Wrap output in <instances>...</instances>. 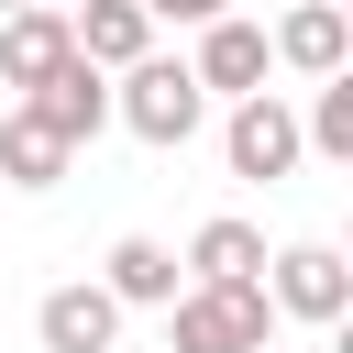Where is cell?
<instances>
[{"mask_svg":"<svg viewBox=\"0 0 353 353\" xmlns=\"http://www.w3.org/2000/svg\"><path fill=\"white\" fill-rule=\"evenodd\" d=\"M132 11H143V22H221L232 0H132Z\"/></svg>","mask_w":353,"mask_h":353,"instance_id":"15","label":"cell"},{"mask_svg":"<svg viewBox=\"0 0 353 353\" xmlns=\"http://www.w3.org/2000/svg\"><path fill=\"white\" fill-rule=\"evenodd\" d=\"M66 44H77V66L121 77V66H143V55H154V22H143L132 0H77V11H66Z\"/></svg>","mask_w":353,"mask_h":353,"instance_id":"7","label":"cell"},{"mask_svg":"<svg viewBox=\"0 0 353 353\" xmlns=\"http://www.w3.org/2000/svg\"><path fill=\"white\" fill-rule=\"evenodd\" d=\"M66 165H77V154H66L33 110H11V121H0V188H55Z\"/></svg>","mask_w":353,"mask_h":353,"instance_id":"13","label":"cell"},{"mask_svg":"<svg viewBox=\"0 0 353 353\" xmlns=\"http://www.w3.org/2000/svg\"><path fill=\"white\" fill-rule=\"evenodd\" d=\"M33 331H44V353H110V342H121V309H110L99 276H77V287H44Z\"/></svg>","mask_w":353,"mask_h":353,"instance_id":"8","label":"cell"},{"mask_svg":"<svg viewBox=\"0 0 353 353\" xmlns=\"http://www.w3.org/2000/svg\"><path fill=\"white\" fill-rule=\"evenodd\" d=\"M309 143H298V110L276 99V88H254V99H232V121H221V165L232 176H254V188H276L287 165H298Z\"/></svg>","mask_w":353,"mask_h":353,"instance_id":"3","label":"cell"},{"mask_svg":"<svg viewBox=\"0 0 353 353\" xmlns=\"http://www.w3.org/2000/svg\"><path fill=\"white\" fill-rule=\"evenodd\" d=\"M265 66H276V55H265V33H254V22H232V11H221V22H199V55H188V77H199V88L254 99V88H265Z\"/></svg>","mask_w":353,"mask_h":353,"instance_id":"9","label":"cell"},{"mask_svg":"<svg viewBox=\"0 0 353 353\" xmlns=\"http://www.w3.org/2000/svg\"><path fill=\"white\" fill-rule=\"evenodd\" d=\"M110 121H121V132H143V143H188V132L210 121V88L188 77V55H143V66H121Z\"/></svg>","mask_w":353,"mask_h":353,"instance_id":"2","label":"cell"},{"mask_svg":"<svg viewBox=\"0 0 353 353\" xmlns=\"http://www.w3.org/2000/svg\"><path fill=\"white\" fill-rule=\"evenodd\" d=\"M265 342H276L265 276H243V287H176L165 298V353H265Z\"/></svg>","mask_w":353,"mask_h":353,"instance_id":"1","label":"cell"},{"mask_svg":"<svg viewBox=\"0 0 353 353\" xmlns=\"http://www.w3.org/2000/svg\"><path fill=\"white\" fill-rule=\"evenodd\" d=\"M11 11H33V0H0V22H11Z\"/></svg>","mask_w":353,"mask_h":353,"instance_id":"16","label":"cell"},{"mask_svg":"<svg viewBox=\"0 0 353 353\" xmlns=\"http://www.w3.org/2000/svg\"><path fill=\"white\" fill-rule=\"evenodd\" d=\"M265 265H276V276H265L276 320H320V331H331V320L353 309V265H342L331 243H287V254H265Z\"/></svg>","mask_w":353,"mask_h":353,"instance_id":"4","label":"cell"},{"mask_svg":"<svg viewBox=\"0 0 353 353\" xmlns=\"http://www.w3.org/2000/svg\"><path fill=\"white\" fill-rule=\"evenodd\" d=\"M66 55H77V44H66V11H44V0H33V11H11V22H0V88H44Z\"/></svg>","mask_w":353,"mask_h":353,"instance_id":"11","label":"cell"},{"mask_svg":"<svg viewBox=\"0 0 353 353\" xmlns=\"http://www.w3.org/2000/svg\"><path fill=\"white\" fill-rule=\"evenodd\" d=\"M188 276H199V287L265 276V232H254V221H199V232H188Z\"/></svg>","mask_w":353,"mask_h":353,"instance_id":"12","label":"cell"},{"mask_svg":"<svg viewBox=\"0 0 353 353\" xmlns=\"http://www.w3.org/2000/svg\"><path fill=\"white\" fill-rule=\"evenodd\" d=\"M176 243H154V232H121L110 243V265H99V287H110V309H165L176 298Z\"/></svg>","mask_w":353,"mask_h":353,"instance_id":"10","label":"cell"},{"mask_svg":"<svg viewBox=\"0 0 353 353\" xmlns=\"http://www.w3.org/2000/svg\"><path fill=\"white\" fill-rule=\"evenodd\" d=\"M22 110H33V121H44L55 143H66V154H77V143H99V132H110V77L66 55V66L44 77V88H22Z\"/></svg>","mask_w":353,"mask_h":353,"instance_id":"5","label":"cell"},{"mask_svg":"<svg viewBox=\"0 0 353 353\" xmlns=\"http://www.w3.org/2000/svg\"><path fill=\"white\" fill-rule=\"evenodd\" d=\"M265 55L298 66V77H342V66H353V22H342V0H298V11L265 33Z\"/></svg>","mask_w":353,"mask_h":353,"instance_id":"6","label":"cell"},{"mask_svg":"<svg viewBox=\"0 0 353 353\" xmlns=\"http://www.w3.org/2000/svg\"><path fill=\"white\" fill-rule=\"evenodd\" d=\"M265 353H287V342H265Z\"/></svg>","mask_w":353,"mask_h":353,"instance_id":"17","label":"cell"},{"mask_svg":"<svg viewBox=\"0 0 353 353\" xmlns=\"http://www.w3.org/2000/svg\"><path fill=\"white\" fill-rule=\"evenodd\" d=\"M298 143H309V154H331V165H353V66H342V77H320V99H309Z\"/></svg>","mask_w":353,"mask_h":353,"instance_id":"14","label":"cell"}]
</instances>
